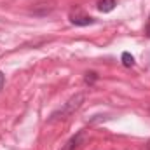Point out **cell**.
<instances>
[{
    "mask_svg": "<svg viewBox=\"0 0 150 150\" xmlns=\"http://www.w3.org/2000/svg\"><path fill=\"white\" fill-rule=\"evenodd\" d=\"M115 5H117L115 0H100L98 2V9L101 12H112L113 9H115Z\"/></svg>",
    "mask_w": 150,
    "mask_h": 150,
    "instance_id": "cell-4",
    "label": "cell"
},
{
    "mask_svg": "<svg viewBox=\"0 0 150 150\" xmlns=\"http://www.w3.org/2000/svg\"><path fill=\"white\" fill-rule=\"evenodd\" d=\"M145 33H147V37H150V18L147 21V26H145Z\"/></svg>",
    "mask_w": 150,
    "mask_h": 150,
    "instance_id": "cell-7",
    "label": "cell"
},
{
    "mask_svg": "<svg viewBox=\"0 0 150 150\" xmlns=\"http://www.w3.org/2000/svg\"><path fill=\"white\" fill-rule=\"evenodd\" d=\"M147 149L150 150V140H149V142H147Z\"/></svg>",
    "mask_w": 150,
    "mask_h": 150,
    "instance_id": "cell-9",
    "label": "cell"
},
{
    "mask_svg": "<svg viewBox=\"0 0 150 150\" xmlns=\"http://www.w3.org/2000/svg\"><path fill=\"white\" fill-rule=\"evenodd\" d=\"M94 79H96V74H94V72H91V74H87V77H86V80H87V82H89V80L93 82Z\"/></svg>",
    "mask_w": 150,
    "mask_h": 150,
    "instance_id": "cell-6",
    "label": "cell"
},
{
    "mask_svg": "<svg viewBox=\"0 0 150 150\" xmlns=\"http://www.w3.org/2000/svg\"><path fill=\"white\" fill-rule=\"evenodd\" d=\"M82 101H84V94H75V96H72L65 105H63V108H59L58 112H54L52 115H51V119L49 120H56V119H67L68 115H72V113L82 105Z\"/></svg>",
    "mask_w": 150,
    "mask_h": 150,
    "instance_id": "cell-1",
    "label": "cell"
},
{
    "mask_svg": "<svg viewBox=\"0 0 150 150\" xmlns=\"http://www.w3.org/2000/svg\"><path fill=\"white\" fill-rule=\"evenodd\" d=\"M70 21L77 25V26H87V25H93L94 23V18H91V16H80V14H74L72 18H70Z\"/></svg>",
    "mask_w": 150,
    "mask_h": 150,
    "instance_id": "cell-3",
    "label": "cell"
},
{
    "mask_svg": "<svg viewBox=\"0 0 150 150\" xmlns=\"http://www.w3.org/2000/svg\"><path fill=\"white\" fill-rule=\"evenodd\" d=\"M2 87H4V74L0 72V91H2Z\"/></svg>",
    "mask_w": 150,
    "mask_h": 150,
    "instance_id": "cell-8",
    "label": "cell"
},
{
    "mask_svg": "<svg viewBox=\"0 0 150 150\" xmlns=\"http://www.w3.org/2000/svg\"><path fill=\"white\" fill-rule=\"evenodd\" d=\"M84 138H86V133L84 131H80V133H77L75 136H72L65 145H63V149L61 150H77L80 145H82V142H84Z\"/></svg>",
    "mask_w": 150,
    "mask_h": 150,
    "instance_id": "cell-2",
    "label": "cell"
},
{
    "mask_svg": "<svg viewBox=\"0 0 150 150\" xmlns=\"http://www.w3.org/2000/svg\"><path fill=\"white\" fill-rule=\"evenodd\" d=\"M122 65H124V67H133V65H134V58H133V54H129V52H122Z\"/></svg>",
    "mask_w": 150,
    "mask_h": 150,
    "instance_id": "cell-5",
    "label": "cell"
}]
</instances>
